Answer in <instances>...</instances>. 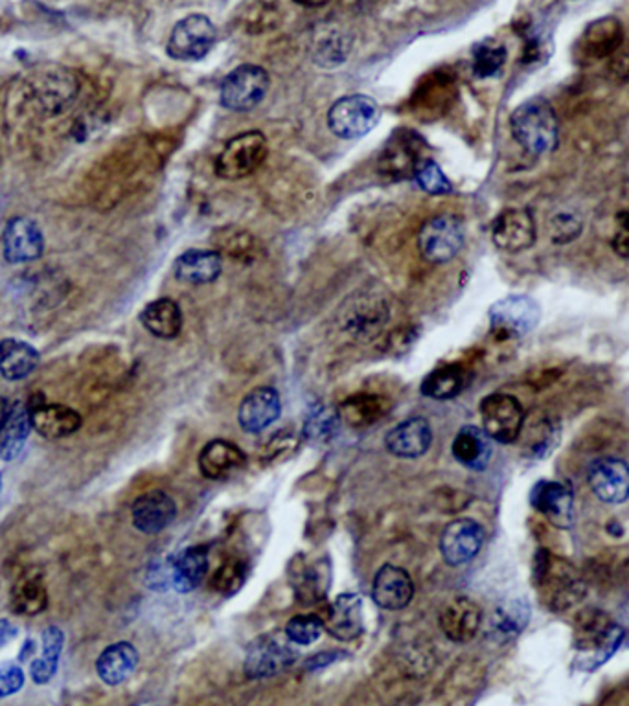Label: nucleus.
I'll return each mask as SVG.
<instances>
[{
    "label": "nucleus",
    "mask_w": 629,
    "mask_h": 706,
    "mask_svg": "<svg viewBox=\"0 0 629 706\" xmlns=\"http://www.w3.org/2000/svg\"><path fill=\"white\" fill-rule=\"evenodd\" d=\"M534 583L541 602L555 613H563L587 594V586L576 567L549 551H539L534 557Z\"/></svg>",
    "instance_id": "nucleus-1"
},
{
    "label": "nucleus",
    "mask_w": 629,
    "mask_h": 706,
    "mask_svg": "<svg viewBox=\"0 0 629 706\" xmlns=\"http://www.w3.org/2000/svg\"><path fill=\"white\" fill-rule=\"evenodd\" d=\"M624 640V629L598 609H585L574 621L576 667L595 672L606 664Z\"/></svg>",
    "instance_id": "nucleus-2"
},
{
    "label": "nucleus",
    "mask_w": 629,
    "mask_h": 706,
    "mask_svg": "<svg viewBox=\"0 0 629 706\" xmlns=\"http://www.w3.org/2000/svg\"><path fill=\"white\" fill-rule=\"evenodd\" d=\"M510 129L515 142L534 157L555 153L560 146V124L547 100L523 102L510 116Z\"/></svg>",
    "instance_id": "nucleus-3"
},
{
    "label": "nucleus",
    "mask_w": 629,
    "mask_h": 706,
    "mask_svg": "<svg viewBox=\"0 0 629 706\" xmlns=\"http://www.w3.org/2000/svg\"><path fill=\"white\" fill-rule=\"evenodd\" d=\"M391 321V305L385 293L364 288L353 293L339 310V324L356 340L375 339Z\"/></svg>",
    "instance_id": "nucleus-4"
},
{
    "label": "nucleus",
    "mask_w": 629,
    "mask_h": 706,
    "mask_svg": "<svg viewBox=\"0 0 629 706\" xmlns=\"http://www.w3.org/2000/svg\"><path fill=\"white\" fill-rule=\"evenodd\" d=\"M267 148L266 135L261 131L240 132L232 137L220 155L216 159V175L225 181H240L260 170L266 162Z\"/></svg>",
    "instance_id": "nucleus-5"
},
{
    "label": "nucleus",
    "mask_w": 629,
    "mask_h": 706,
    "mask_svg": "<svg viewBox=\"0 0 629 706\" xmlns=\"http://www.w3.org/2000/svg\"><path fill=\"white\" fill-rule=\"evenodd\" d=\"M466 240L463 219L442 213L422 224L418 232V251L429 264H447L461 253Z\"/></svg>",
    "instance_id": "nucleus-6"
},
{
    "label": "nucleus",
    "mask_w": 629,
    "mask_h": 706,
    "mask_svg": "<svg viewBox=\"0 0 629 706\" xmlns=\"http://www.w3.org/2000/svg\"><path fill=\"white\" fill-rule=\"evenodd\" d=\"M382 109L374 99L364 94H352L337 100L328 111L329 131L342 140L364 137L380 124Z\"/></svg>",
    "instance_id": "nucleus-7"
},
{
    "label": "nucleus",
    "mask_w": 629,
    "mask_h": 706,
    "mask_svg": "<svg viewBox=\"0 0 629 706\" xmlns=\"http://www.w3.org/2000/svg\"><path fill=\"white\" fill-rule=\"evenodd\" d=\"M271 78L258 65H242L226 76L220 86V102L234 113H248L266 100Z\"/></svg>",
    "instance_id": "nucleus-8"
},
{
    "label": "nucleus",
    "mask_w": 629,
    "mask_h": 706,
    "mask_svg": "<svg viewBox=\"0 0 629 706\" xmlns=\"http://www.w3.org/2000/svg\"><path fill=\"white\" fill-rule=\"evenodd\" d=\"M218 40L216 24L201 13H191L175 24L167 39V56L175 61H201Z\"/></svg>",
    "instance_id": "nucleus-9"
},
{
    "label": "nucleus",
    "mask_w": 629,
    "mask_h": 706,
    "mask_svg": "<svg viewBox=\"0 0 629 706\" xmlns=\"http://www.w3.org/2000/svg\"><path fill=\"white\" fill-rule=\"evenodd\" d=\"M486 435L499 443H514L525 427V408L510 394H490L480 402Z\"/></svg>",
    "instance_id": "nucleus-10"
},
{
    "label": "nucleus",
    "mask_w": 629,
    "mask_h": 706,
    "mask_svg": "<svg viewBox=\"0 0 629 706\" xmlns=\"http://www.w3.org/2000/svg\"><path fill=\"white\" fill-rule=\"evenodd\" d=\"M541 321V308L528 294H510L490 308L491 329L501 337H525Z\"/></svg>",
    "instance_id": "nucleus-11"
},
{
    "label": "nucleus",
    "mask_w": 629,
    "mask_h": 706,
    "mask_svg": "<svg viewBox=\"0 0 629 706\" xmlns=\"http://www.w3.org/2000/svg\"><path fill=\"white\" fill-rule=\"evenodd\" d=\"M485 529L474 519H456L445 526L440 537V552L451 567H463L479 556L485 545Z\"/></svg>",
    "instance_id": "nucleus-12"
},
{
    "label": "nucleus",
    "mask_w": 629,
    "mask_h": 706,
    "mask_svg": "<svg viewBox=\"0 0 629 706\" xmlns=\"http://www.w3.org/2000/svg\"><path fill=\"white\" fill-rule=\"evenodd\" d=\"M295 649L277 637L264 635L251 644L245 655V675L248 679H267L282 673L295 662Z\"/></svg>",
    "instance_id": "nucleus-13"
},
{
    "label": "nucleus",
    "mask_w": 629,
    "mask_h": 706,
    "mask_svg": "<svg viewBox=\"0 0 629 706\" xmlns=\"http://www.w3.org/2000/svg\"><path fill=\"white\" fill-rule=\"evenodd\" d=\"M536 219L526 208H510L493 221L491 240L499 251L515 254L528 251L536 243Z\"/></svg>",
    "instance_id": "nucleus-14"
},
{
    "label": "nucleus",
    "mask_w": 629,
    "mask_h": 706,
    "mask_svg": "<svg viewBox=\"0 0 629 706\" xmlns=\"http://www.w3.org/2000/svg\"><path fill=\"white\" fill-rule=\"evenodd\" d=\"M587 483L602 502L622 505L629 499V465L617 456L593 460L587 470Z\"/></svg>",
    "instance_id": "nucleus-15"
},
{
    "label": "nucleus",
    "mask_w": 629,
    "mask_h": 706,
    "mask_svg": "<svg viewBox=\"0 0 629 706\" xmlns=\"http://www.w3.org/2000/svg\"><path fill=\"white\" fill-rule=\"evenodd\" d=\"M78 80L70 72H43L35 74L30 83V94L35 105L47 115H59L74 102L78 94Z\"/></svg>",
    "instance_id": "nucleus-16"
},
{
    "label": "nucleus",
    "mask_w": 629,
    "mask_h": 706,
    "mask_svg": "<svg viewBox=\"0 0 629 706\" xmlns=\"http://www.w3.org/2000/svg\"><path fill=\"white\" fill-rule=\"evenodd\" d=\"M622 43V23L615 18H602L583 30L576 43V56L583 63H596L611 58Z\"/></svg>",
    "instance_id": "nucleus-17"
},
{
    "label": "nucleus",
    "mask_w": 629,
    "mask_h": 706,
    "mask_svg": "<svg viewBox=\"0 0 629 706\" xmlns=\"http://www.w3.org/2000/svg\"><path fill=\"white\" fill-rule=\"evenodd\" d=\"M282 414V400L272 386H258L248 392L240 410H237V424L248 435H258L271 427Z\"/></svg>",
    "instance_id": "nucleus-18"
},
{
    "label": "nucleus",
    "mask_w": 629,
    "mask_h": 706,
    "mask_svg": "<svg viewBox=\"0 0 629 706\" xmlns=\"http://www.w3.org/2000/svg\"><path fill=\"white\" fill-rule=\"evenodd\" d=\"M440 629L456 644L474 640L482 626V609L471 598L458 597L445 603L439 618Z\"/></svg>",
    "instance_id": "nucleus-19"
},
{
    "label": "nucleus",
    "mask_w": 629,
    "mask_h": 706,
    "mask_svg": "<svg viewBox=\"0 0 629 706\" xmlns=\"http://www.w3.org/2000/svg\"><path fill=\"white\" fill-rule=\"evenodd\" d=\"M415 598V581L409 572L394 565H383L372 581V600L385 611H401Z\"/></svg>",
    "instance_id": "nucleus-20"
},
{
    "label": "nucleus",
    "mask_w": 629,
    "mask_h": 706,
    "mask_svg": "<svg viewBox=\"0 0 629 706\" xmlns=\"http://www.w3.org/2000/svg\"><path fill=\"white\" fill-rule=\"evenodd\" d=\"M2 242H4V256L10 264H28L40 258L45 251L43 232L32 219H12L4 229Z\"/></svg>",
    "instance_id": "nucleus-21"
},
{
    "label": "nucleus",
    "mask_w": 629,
    "mask_h": 706,
    "mask_svg": "<svg viewBox=\"0 0 629 706\" xmlns=\"http://www.w3.org/2000/svg\"><path fill=\"white\" fill-rule=\"evenodd\" d=\"M131 517H133L135 529L142 534H161L162 530H166L174 523L177 506L170 495L161 489H153L135 500Z\"/></svg>",
    "instance_id": "nucleus-22"
},
{
    "label": "nucleus",
    "mask_w": 629,
    "mask_h": 706,
    "mask_svg": "<svg viewBox=\"0 0 629 706\" xmlns=\"http://www.w3.org/2000/svg\"><path fill=\"white\" fill-rule=\"evenodd\" d=\"M531 505L558 529H571L574 519V499L571 489L560 483L541 481L531 491Z\"/></svg>",
    "instance_id": "nucleus-23"
},
{
    "label": "nucleus",
    "mask_w": 629,
    "mask_h": 706,
    "mask_svg": "<svg viewBox=\"0 0 629 706\" xmlns=\"http://www.w3.org/2000/svg\"><path fill=\"white\" fill-rule=\"evenodd\" d=\"M433 443V429L422 416L405 419L388 431L385 445L398 459H420Z\"/></svg>",
    "instance_id": "nucleus-24"
},
{
    "label": "nucleus",
    "mask_w": 629,
    "mask_h": 706,
    "mask_svg": "<svg viewBox=\"0 0 629 706\" xmlns=\"http://www.w3.org/2000/svg\"><path fill=\"white\" fill-rule=\"evenodd\" d=\"M30 418L32 429L48 440H59L80 431L81 416L74 408L65 405H45V403H30Z\"/></svg>",
    "instance_id": "nucleus-25"
},
{
    "label": "nucleus",
    "mask_w": 629,
    "mask_h": 706,
    "mask_svg": "<svg viewBox=\"0 0 629 706\" xmlns=\"http://www.w3.org/2000/svg\"><path fill=\"white\" fill-rule=\"evenodd\" d=\"M247 456L236 443L229 440H212L199 453V470L208 481H225L242 470Z\"/></svg>",
    "instance_id": "nucleus-26"
},
{
    "label": "nucleus",
    "mask_w": 629,
    "mask_h": 706,
    "mask_svg": "<svg viewBox=\"0 0 629 706\" xmlns=\"http://www.w3.org/2000/svg\"><path fill=\"white\" fill-rule=\"evenodd\" d=\"M331 637L342 643L358 638L364 629L363 598L352 592L341 594L331 603L328 622L324 624Z\"/></svg>",
    "instance_id": "nucleus-27"
},
{
    "label": "nucleus",
    "mask_w": 629,
    "mask_h": 706,
    "mask_svg": "<svg viewBox=\"0 0 629 706\" xmlns=\"http://www.w3.org/2000/svg\"><path fill=\"white\" fill-rule=\"evenodd\" d=\"M221 270H223V258L212 248H190L185 254H180L174 267L177 280L191 286L212 283L220 278Z\"/></svg>",
    "instance_id": "nucleus-28"
},
{
    "label": "nucleus",
    "mask_w": 629,
    "mask_h": 706,
    "mask_svg": "<svg viewBox=\"0 0 629 706\" xmlns=\"http://www.w3.org/2000/svg\"><path fill=\"white\" fill-rule=\"evenodd\" d=\"M418 142L409 131H398L388 140L380 159V170L388 177H415L416 167L420 164Z\"/></svg>",
    "instance_id": "nucleus-29"
},
{
    "label": "nucleus",
    "mask_w": 629,
    "mask_h": 706,
    "mask_svg": "<svg viewBox=\"0 0 629 706\" xmlns=\"http://www.w3.org/2000/svg\"><path fill=\"white\" fill-rule=\"evenodd\" d=\"M491 440L486 435L482 427L466 426L456 432L453 445H451V453L455 456L458 464L474 471H482L490 464L493 448H491Z\"/></svg>",
    "instance_id": "nucleus-30"
},
{
    "label": "nucleus",
    "mask_w": 629,
    "mask_h": 706,
    "mask_svg": "<svg viewBox=\"0 0 629 706\" xmlns=\"http://www.w3.org/2000/svg\"><path fill=\"white\" fill-rule=\"evenodd\" d=\"M139 667V651L133 644L116 643L105 648L96 661L98 678L109 686L126 683Z\"/></svg>",
    "instance_id": "nucleus-31"
},
{
    "label": "nucleus",
    "mask_w": 629,
    "mask_h": 706,
    "mask_svg": "<svg viewBox=\"0 0 629 706\" xmlns=\"http://www.w3.org/2000/svg\"><path fill=\"white\" fill-rule=\"evenodd\" d=\"M531 622V605L525 598H512L502 602L491 616L490 633L497 643H509L512 638L520 637Z\"/></svg>",
    "instance_id": "nucleus-32"
},
{
    "label": "nucleus",
    "mask_w": 629,
    "mask_h": 706,
    "mask_svg": "<svg viewBox=\"0 0 629 706\" xmlns=\"http://www.w3.org/2000/svg\"><path fill=\"white\" fill-rule=\"evenodd\" d=\"M208 546H190L172 563V581L179 592H191L201 586L208 572Z\"/></svg>",
    "instance_id": "nucleus-33"
},
{
    "label": "nucleus",
    "mask_w": 629,
    "mask_h": 706,
    "mask_svg": "<svg viewBox=\"0 0 629 706\" xmlns=\"http://www.w3.org/2000/svg\"><path fill=\"white\" fill-rule=\"evenodd\" d=\"M39 351L24 340L4 339L0 343V373L8 381L28 378L39 367Z\"/></svg>",
    "instance_id": "nucleus-34"
},
{
    "label": "nucleus",
    "mask_w": 629,
    "mask_h": 706,
    "mask_svg": "<svg viewBox=\"0 0 629 706\" xmlns=\"http://www.w3.org/2000/svg\"><path fill=\"white\" fill-rule=\"evenodd\" d=\"M142 326L159 339H175L183 329V313L172 299H159L140 313Z\"/></svg>",
    "instance_id": "nucleus-35"
},
{
    "label": "nucleus",
    "mask_w": 629,
    "mask_h": 706,
    "mask_svg": "<svg viewBox=\"0 0 629 706\" xmlns=\"http://www.w3.org/2000/svg\"><path fill=\"white\" fill-rule=\"evenodd\" d=\"M48 605V591L43 576L26 572L10 592V607L21 616L40 615Z\"/></svg>",
    "instance_id": "nucleus-36"
},
{
    "label": "nucleus",
    "mask_w": 629,
    "mask_h": 706,
    "mask_svg": "<svg viewBox=\"0 0 629 706\" xmlns=\"http://www.w3.org/2000/svg\"><path fill=\"white\" fill-rule=\"evenodd\" d=\"M214 245L221 256H229L237 262L258 259L264 251L255 234H251L242 227H234V224L216 230Z\"/></svg>",
    "instance_id": "nucleus-37"
},
{
    "label": "nucleus",
    "mask_w": 629,
    "mask_h": 706,
    "mask_svg": "<svg viewBox=\"0 0 629 706\" xmlns=\"http://www.w3.org/2000/svg\"><path fill=\"white\" fill-rule=\"evenodd\" d=\"M32 429V418H30V407L23 403L12 405V413L8 416L7 426L2 427V438H0V456L2 460L18 459L19 453L23 451L26 438Z\"/></svg>",
    "instance_id": "nucleus-38"
},
{
    "label": "nucleus",
    "mask_w": 629,
    "mask_h": 706,
    "mask_svg": "<svg viewBox=\"0 0 629 706\" xmlns=\"http://www.w3.org/2000/svg\"><path fill=\"white\" fill-rule=\"evenodd\" d=\"M65 635L59 627L50 626L43 633V655L30 668L32 679L37 684H47L58 672L59 657L63 651Z\"/></svg>",
    "instance_id": "nucleus-39"
},
{
    "label": "nucleus",
    "mask_w": 629,
    "mask_h": 706,
    "mask_svg": "<svg viewBox=\"0 0 629 706\" xmlns=\"http://www.w3.org/2000/svg\"><path fill=\"white\" fill-rule=\"evenodd\" d=\"M464 381H466V378H464L463 368L455 367V364L440 367L423 380L420 391H422L423 396L444 402V400H453V397L463 392Z\"/></svg>",
    "instance_id": "nucleus-40"
},
{
    "label": "nucleus",
    "mask_w": 629,
    "mask_h": 706,
    "mask_svg": "<svg viewBox=\"0 0 629 706\" xmlns=\"http://www.w3.org/2000/svg\"><path fill=\"white\" fill-rule=\"evenodd\" d=\"M350 48H352V39L347 34L334 30L324 35L323 39L317 40L313 61L324 69H334L347 61Z\"/></svg>",
    "instance_id": "nucleus-41"
},
{
    "label": "nucleus",
    "mask_w": 629,
    "mask_h": 706,
    "mask_svg": "<svg viewBox=\"0 0 629 706\" xmlns=\"http://www.w3.org/2000/svg\"><path fill=\"white\" fill-rule=\"evenodd\" d=\"M383 414L382 400L377 396H353L342 405V418L352 426H364Z\"/></svg>",
    "instance_id": "nucleus-42"
},
{
    "label": "nucleus",
    "mask_w": 629,
    "mask_h": 706,
    "mask_svg": "<svg viewBox=\"0 0 629 706\" xmlns=\"http://www.w3.org/2000/svg\"><path fill=\"white\" fill-rule=\"evenodd\" d=\"M339 427V414L326 405H315L312 413L307 414L304 432L312 440H331Z\"/></svg>",
    "instance_id": "nucleus-43"
},
{
    "label": "nucleus",
    "mask_w": 629,
    "mask_h": 706,
    "mask_svg": "<svg viewBox=\"0 0 629 706\" xmlns=\"http://www.w3.org/2000/svg\"><path fill=\"white\" fill-rule=\"evenodd\" d=\"M324 622L315 615H296L286 626V637L296 646H310L323 635Z\"/></svg>",
    "instance_id": "nucleus-44"
},
{
    "label": "nucleus",
    "mask_w": 629,
    "mask_h": 706,
    "mask_svg": "<svg viewBox=\"0 0 629 706\" xmlns=\"http://www.w3.org/2000/svg\"><path fill=\"white\" fill-rule=\"evenodd\" d=\"M415 178L416 183L420 184V188L431 196H445L453 190L450 178L445 177L442 167L434 161L420 162L416 167Z\"/></svg>",
    "instance_id": "nucleus-45"
},
{
    "label": "nucleus",
    "mask_w": 629,
    "mask_h": 706,
    "mask_svg": "<svg viewBox=\"0 0 629 706\" xmlns=\"http://www.w3.org/2000/svg\"><path fill=\"white\" fill-rule=\"evenodd\" d=\"M506 61V50L504 46L496 45V43H488V45H479L475 48L474 56V72L479 78H490L496 76L502 69V65Z\"/></svg>",
    "instance_id": "nucleus-46"
},
{
    "label": "nucleus",
    "mask_w": 629,
    "mask_h": 706,
    "mask_svg": "<svg viewBox=\"0 0 629 706\" xmlns=\"http://www.w3.org/2000/svg\"><path fill=\"white\" fill-rule=\"evenodd\" d=\"M550 240L556 245H567L580 238L583 230L582 219L576 213L560 212L550 218L549 223Z\"/></svg>",
    "instance_id": "nucleus-47"
},
{
    "label": "nucleus",
    "mask_w": 629,
    "mask_h": 706,
    "mask_svg": "<svg viewBox=\"0 0 629 706\" xmlns=\"http://www.w3.org/2000/svg\"><path fill=\"white\" fill-rule=\"evenodd\" d=\"M245 578H247L245 563L237 562V559L236 562H226L221 565L220 569L216 570L212 586H214L216 591L232 594L245 583Z\"/></svg>",
    "instance_id": "nucleus-48"
},
{
    "label": "nucleus",
    "mask_w": 629,
    "mask_h": 706,
    "mask_svg": "<svg viewBox=\"0 0 629 706\" xmlns=\"http://www.w3.org/2000/svg\"><path fill=\"white\" fill-rule=\"evenodd\" d=\"M275 18H278L277 2L256 0V7L247 15L248 32H266L272 28Z\"/></svg>",
    "instance_id": "nucleus-49"
},
{
    "label": "nucleus",
    "mask_w": 629,
    "mask_h": 706,
    "mask_svg": "<svg viewBox=\"0 0 629 706\" xmlns=\"http://www.w3.org/2000/svg\"><path fill=\"white\" fill-rule=\"evenodd\" d=\"M611 245L618 256L629 258V208L617 216V230L613 234Z\"/></svg>",
    "instance_id": "nucleus-50"
},
{
    "label": "nucleus",
    "mask_w": 629,
    "mask_h": 706,
    "mask_svg": "<svg viewBox=\"0 0 629 706\" xmlns=\"http://www.w3.org/2000/svg\"><path fill=\"white\" fill-rule=\"evenodd\" d=\"M24 673L19 667H7L0 670V699L18 694L23 688Z\"/></svg>",
    "instance_id": "nucleus-51"
},
{
    "label": "nucleus",
    "mask_w": 629,
    "mask_h": 706,
    "mask_svg": "<svg viewBox=\"0 0 629 706\" xmlns=\"http://www.w3.org/2000/svg\"><path fill=\"white\" fill-rule=\"evenodd\" d=\"M609 69L618 80L629 83V43H622L609 58Z\"/></svg>",
    "instance_id": "nucleus-52"
},
{
    "label": "nucleus",
    "mask_w": 629,
    "mask_h": 706,
    "mask_svg": "<svg viewBox=\"0 0 629 706\" xmlns=\"http://www.w3.org/2000/svg\"><path fill=\"white\" fill-rule=\"evenodd\" d=\"M18 635V627L12 622L0 621V648H4L8 643H12Z\"/></svg>",
    "instance_id": "nucleus-53"
},
{
    "label": "nucleus",
    "mask_w": 629,
    "mask_h": 706,
    "mask_svg": "<svg viewBox=\"0 0 629 706\" xmlns=\"http://www.w3.org/2000/svg\"><path fill=\"white\" fill-rule=\"evenodd\" d=\"M10 413H12V403L8 402L7 397L0 396V431L7 426Z\"/></svg>",
    "instance_id": "nucleus-54"
},
{
    "label": "nucleus",
    "mask_w": 629,
    "mask_h": 706,
    "mask_svg": "<svg viewBox=\"0 0 629 706\" xmlns=\"http://www.w3.org/2000/svg\"><path fill=\"white\" fill-rule=\"evenodd\" d=\"M295 2H299V4H302V7H323V4H326L328 0H295Z\"/></svg>",
    "instance_id": "nucleus-55"
},
{
    "label": "nucleus",
    "mask_w": 629,
    "mask_h": 706,
    "mask_svg": "<svg viewBox=\"0 0 629 706\" xmlns=\"http://www.w3.org/2000/svg\"><path fill=\"white\" fill-rule=\"evenodd\" d=\"M0 488H2V473H0Z\"/></svg>",
    "instance_id": "nucleus-56"
}]
</instances>
